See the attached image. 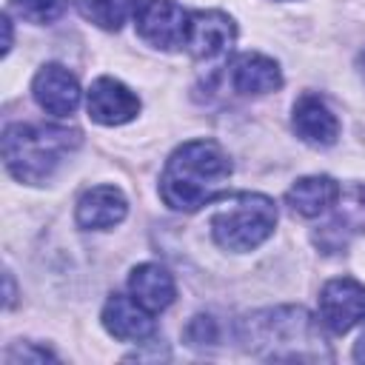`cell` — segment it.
Here are the masks:
<instances>
[{
  "instance_id": "2e32d148",
  "label": "cell",
  "mask_w": 365,
  "mask_h": 365,
  "mask_svg": "<svg viewBox=\"0 0 365 365\" xmlns=\"http://www.w3.org/2000/svg\"><path fill=\"white\" fill-rule=\"evenodd\" d=\"M140 6H143V0H77L80 14L106 31L123 29V23L137 17Z\"/></svg>"
},
{
  "instance_id": "603a6c76",
  "label": "cell",
  "mask_w": 365,
  "mask_h": 365,
  "mask_svg": "<svg viewBox=\"0 0 365 365\" xmlns=\"http://www.w3.org/2000/svg\"><path fill=\"white\" fill-rule=\"evenodd\" d=\"M356 68H359V77L365 80V51H359V57H356Z\"/></svg>"
},
{
  "instance_id": "6da1fadb",
  "label": "cell",
  "mask_w": 365,
  "mask_h": 365,
  "mask_svg": "<svg viewBox=\"0 0 365 365\" xmlns=\"http://www.w3.org/2000/svg\"><path fill=\"white\" fill-rule=\"evenodd\" d=\"M322 322H317L305 308L279 305L254 311L240 322V342L251 356L259 359H291V362H317L331 359L325 348Z\"/></svg>"
},
{
  "instance_id": "7402d4cb",
  "label": "cell",
  "mask_w": 365,
  "mask_h": 365,
  "mask_svg": "<svg viewBox=\"0 0 365 365\" xmlns=\"http://www.w3.org/2000/svg\"><path fill=\"white\" fill-rule=\"evenodd\" d=\"M14 302V288H11V274H6V305Z\"/></svg>"
},
{
  "instance_id": "30bf717a",
  "label": "cell",
  "mask_w": 365,
  "mask_h": 365,
  "mask_svg": "<svg viewBox=\"0 0 365 365\" xmlns=\"http://www.w3.org/2000/svg\"><path fill=\"white\" fill-rule=\"evenodd\" d=\"M294 131L308 145H334L339 137V120L317 94H302L294 103Z\"/></svg>"
},
{
  "instance_id": "ba28073f",
  "label": "cell",
  "mask_w": 365,
  "mask_h": 365,
  "mask_svg": "<svg viewBox=\"0 0 365 365\" xmlns=\"http://www.w3.org/2000/svg\"><path fill=\"white\" fill-rule=\"evenodd\" d=\"M86 108H88V117L100 125H123L128 120L137 117L140 111V100L137 94L123 86L120 80L114 77H100L91 83L88 88V97H86Z\"/></svg>"
},
{
  "instance_id": "44dd1931",
  "label": "cell",
  "mask_w": 365,
  "mask_h": 365,
  "mask_svg": "<svg viewBox=\"0 0 365 365\" xmlns=\"http://www.w3.org/2000/svg\"><path fill=\"white\" fill-rule=\"evenodd\" d=\"M354 359L356 362H365V334L356 339V345H354Z\"/></svg>"
},
{
  "instance_id": "d6986e66",
  "label": "cell",
  "mask_w": 365,
  "mask_h": 365,
  "mask_svg": "<svg viewBox=\"0 0 365 365\" xmlns=\"http://www.w3.org/2000/svg\"><path fill=\"white\" fill-rule=\"evenodd\" d=\"M182 336H185V342H188L191 348H202V345H214V342L220 339V331H217L214 317H208V314H197V317L185 325Z\"/></svg>"
},
{
  "instance_id": "277c9868",
  "label": "cell",
  "mask_w": 365,
  "mask_h": 365,
  "mask_svg": "<svg viewBox=\"0 0 365 365\" xmlns=\"http://www.w3.org/2000/svg\"><path fill=\"white\" fill-rule=\"evenodd\" d=\"M277 225V205L265 194H231L211 214V237L225 251H254Z\"/></svg>"
},
{
  "instance_id": "9a60e30c",
  "label": "cell",
  "mask_w": 365,
  "mask_h": 365,
  "mask_svg": "<svg viewBox=\"0 0 365 365\" xmlns=\"http://www.w3.org/2000/svg\"><path fill=\"white\" fill-rule=\"evenodd\" d=\"M128 291H131V297H134L140 305H145L151 314L168 308V305L174 302V297H177L174 277H171L163 265H157V262H143V265H137V268L131 271V277H128Z\"/></svg>"
},
{
  "instance_id": "8992f818",
  "label": "cell",
  "mask_w": 365,
  "mask_h": 365,
  "mask_svg": "<svg viewBox=\"0 0 365 365\" xmlns=\"http://www.w3.org/2000/svg\"><path fill=\"white\" fill-rule=\"evenodd\" d=\"M188 20L191 14L174 3V0H143L134 23H137V34L151 43L154 48H180L185 46V34H188Z\"/></svg>"
},
{
  "instance_id": "9c48e42d",
  "label": "cell",
  "mask_w": 365,
  "mask_h": 365,
  "mask_svg": "<svg viewBox=\"0 0 365 365\" xmlns=\"http://www.w3.org/2000/svg\"><path fill=\"white\" fill-rule=\"evenodd\" d=\"M31 94L37 106L54 117H66L80 106V86L77 77L60 66V63H46L34 80H31Z\"/></svg>"
},
{
  "instance_id": "4fadbf2b",
  "label": "cell",
  "mask_w": 365,
  "mask_h": 365,
  "mask_svg": "<svg viewBox=\"0 0 365 365\" xmlns=\"http://www.w3.org/2000/svg\"><path fill=\"white\" fill-rule=\"evenodd\" d=\"M339 185L334 177L328 174H314V177H299L288 191H285V202L294 214L299 217H322L325 211H331L339 200Z\"/></svg>"
},
{
  "instance_id": "ffe728a7",
  "label": "cell",
  "mask_w": 365,
  "mask_h": 365,
  "mask_svg": "<svg viewBox=\"0 0 365 365\" xmlns=\"http://www.w3.org/2000/svg\"><path fill=\"white\" fill-rule=\"evenodd\" d=\"M46 362V359H54L46 348H31V345H17V348H11L9 354H6V362Z\"/></svg>"
},
{
  "instance_id": "7a4b0ae2",
  "label": "cell",
  "mask_w": 365,
  "mask_h": 365,
  "mask_svg": "<svg viewBox=\"0 0 365 365\" xmlns=\"http://www.w3.org/2000/svg\"><path fill=\"white\" fill-rule=\"evenodd\" d=\"M231 168V157L214 140L182 143L165 160L160 197L174 211H197L222 191Z\"/></svg>"
},
{
  "instance_id": "3957f363",
  "label": "cell",
  "mask_w": 365,
  "mask_h": 365,
  "mask_svg": "<svg viewBox=\"0 0 365 365\" xmlns=\"http://www.w3.org/2000/svg\"><path fill=\"white\" fill-rule=\"evenodd\" d=\"M80 145V131L46 123H14L3 134V163L20 182L40 185Z\"/></svg>"
},
{
  "instance_id": "e0dca14e",
  "label": "cell",
  "mask_w": 365,
  "mask_h": 365,
  "mask_svg": "<svg viewBox=\"0 0 365 365\" xmlns=\"http://www.w3.org/2000/svg\"><path fill=\"white\" fill-rule=\"evenodd\" d=\"M339 231H365V185H351L339 191L336 217L328 225H322V234Z\"/></svg>"
},
{
  "instance_id": "7c38bea8",
  "label": "cell",
  "mask_w": 365,
  "mask_h": 365,
  "mask_svg": "<svg viewBox=\"0 0 365 365\" xmlns=\"http://www.w3.org/2000/svg\"><path fill=\"white\" fill-rule=\"evenodd\" d=\"M103 325L111 336L123 342H140L154 334V319L145 305H140L134 297L114 294L103 305Z\"/></svg>"
},
{
  "instance_id": "5b68a950",
  "label": "cell",
  "mask_w": 365,
  "mask_h": 365,
  "mask_svg": "<svg viewBox=\"0 0 365 365\" xmlns=\"http://www.w3.org/2000/svg\"><path fill=\"white\" fill-rule=\"evenodd\" d=\"M319 322L331 334H348L365 322V282L354 277L328 279L319 291Z\"/></svg>"
},
{
  "instance_id": "52a82bcc",
  "label": "cell",
  "mask_w": 365,
  "mask_h": 365,
  "mask_svg": "<svg viewBox=\"0 0 365 365\" xmlns=\"http://www.w3.org/2000/svg\"><path fill=\"white\" fill-rule=\"evenodd\" d=\"M237 40V26L228 14L222 11H194L188 20V34H185V48L191 57L202 63L222 60Z\"/></svg>"
},
{
  "instance_id": "ac0fdd59",
  "label": "cell",
  "mask_w": 365,
  "mask_h": 365,
  "mask_svg": "<svg viewBox=\"0 0 365 365\" xmlns=\"http://www.w3.org/2000/svg\"><path fill=\"white\" fill-rule=\"evenodd\" d=\"M11 9L17 17L43 26V23L60 20L63 11L68 9V0H11Z\"/></svg>"
},
{
  "instance_id": "5bb4252c",
  "label": "cell",
  "mask_w": 365,
  "mask_h": 365,
  "mask_svg": "<svg viewBox=\"0 0 365 365\" xmlns=\"http://www.w3.org/2000/svg\"><path fill=\"white\" fill-rule=\"evenodd\" d=\"M231 86L240 94H268L282 86V71L271 57L245 51L231 66Z\"/></svg>"
},
{
  "instance_id": "8fae6325",
  "label": "cell",
  "mask_w": 365,
  "mask_h": 365,
  "mask_svg": "<svg viewBox=\"0 0 365 365\" xmlns=\"http://www.w3.org/2000/svg\"><path fill=\"white\" fill-rule=\"evenodd\" d=\"M128 202L117 185H94L77 202V225L88 231H106L125 220Z\"/></svg>"
}]
</instances>
